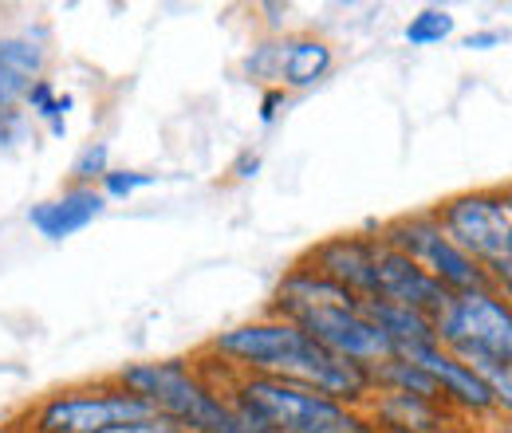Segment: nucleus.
<instances>
[{"label":"nucleus","instance_id":"obj_22","mask_svg":"<svg viewBox=\"0 0 512 433\" xmlns=\"http://www.w3.org/2000/svg\"><path fill=\"white\" fill-rule=\"evenodd\" d=\"M276 48H280V44H264V48L256 52V60L245 63L253 79H276Z\"/></svg>","mask_w":512,"mask_h":433},{"label":"nucleus","instance_id":"obj_19","mask_svg":"<svg viewBox=\"0 0 512 433\" xmlns=\"http://www.w3.org/2000/svg\"><path fill=\"white\" fill-rule=\"evenodd\" d=\"M473 371L485 378V386L493 394L497 418H509L512 422V367H505V363H477Z\"/></svg>","mask_w":512,"mask_h":433},{"label":"nucleus","instance_id":"obj_18","mask_svg":"<svg viewBox=\"0 0 512 433\" xmlns=\"http://www.w3.org/2000/svg\"><path fill=\"white\" fill-rule=\"evenodd\" d=\"M453 28H457L453 12H446V8H422V12L410 16V24H406V44H414V48H434V44H442V40L453 36Z\"/></svg>","mask_w":512,"mask_h":433},{"label":"nucleus","instance_id":"obj_1","mask_svg":"<svg viewBox=\"0 0 512 433\" xmlns=\"http://www.w3.org/2000/svg\"><path fill=\"white\" fill-rule=\"evenodd\" d=\"M205 355H213L221 367L237 374L284 378L316 394H327L343 406H367L375 394V374L367 367H355L331 355L300 323L280 319V315H260V319L213 335L205 343Z\"/></svg>","mask_w":512,"mask_h":433},{"label":"nucleus","instance_id":"obj_8","mask_svg":"<svg viewBox=\"0 0 512 433\" xmlns=\"http://www.w3.org/2000/svg\"><path fill=\"white\" fill-rule=\"evenodd\" d=\"M320 347H327L331 355L355 363V367H367L375 371L379 363H386L394 355V343L379 331V323L363 311L359 304H335V308H316L308 315L296 319Z\"/></svg>","mask_w":512,"mask_h":433},{"label":"nucleus","instance_id":"obj_5","mask_svg":"<svg viewBox=\"0 0 512 433\" xmlns=\"http://www.w3.org/2000/svg\"><path fill=\"white\" fill-rule=\"evenodd\" d=\"M434 327H438V343L461 363L512 367V308L501 300L497 288H477V292L453 296Z\"/></svg>","mask_w":512,"mask_h":433},{"label":"nucleus","instance_id":"obj_9","mask_svg":"<svg viewBox=\"0 0 512 433\" xmlns=\"http://www.w3.org/2000/svg\"><path fill=\"white\" fill-rule=\"evenodd\" d=\"M379 237H367V233H339V237H327L320 245H312L304 252V268L327 276L331 284L347 288L351 296L359 300H371L375 296V268H379Z\"/></svg>","mask_w":512,"mask_h":433},{"label":"nucleus","instance_id":"obj_2","mask_svg":"<svg viewBox=\"0 0 512 433\" xmlns=\"http://www.w3.org/2000/svg\"><path fill=\"white\" fill-rule=\"evenodd\" d=\"M119 386L146 398L178 433H272L249 418L209 374L186 359L127 363L115 374Z\"/></svg>","mask_w":512,"mask_h":433},{"label":"nucleus","instance_id":"obj_16","mask_svg":"<svg viewBox=\"0 0 512 433\" xmlns=\"http://www.w3.org/2000/svg\"><path fill=\"white\" fill-rule=\"evenodd\" d=\"M24 103H28V111H32L36 119L48 123V130H52L56 138H64V119H67V111L75 107L71 95H60L48 79H36V83L24 91Z\"/></svg>","mask_w":512,"mask_h":433},{"label":"nucleus","instance_id":"obj_7","mask_svg":"<svg viewBox=\"0 0 512 433\" xmlns=\"http://www.w3.org/2000/svg\"><path fill=\"white\" fill-rule=\"evenodd\" d=\"M438 225L461 252H469L481 268H493L505 260V241H509V209L501 189H465L446 197L434 209Z\"/></svg>","mask_w":512,"mask_h":433},{"label":"nucleus","instance_id":"obj_29","mask_svg":"<svg viewBox=\"0 0 512 433\" xmlns=\"http://www.w3.org/2000/svg\"><path fill=\"white\" fill-rule=\"evenodd\" d=\"M505 433H512V426H509V430H505Z\"/></svg>","mask_w":512,"mask_h":433},{"label":"nucleus","instance_id":"obj_21","mask_svg":"<svg viewBox=\"0 0 512 433\" xmlns=\"http://www.w3.org/2000/svg\"><path fill=\"white\" fill-rule=\"evenodd\" d=\"M158 182L154 174H142V170H107V178L99 182V193L111 201H119V197H130V193H138V189H150Z\"/></svg>","mask_w":512,"mask_h":433},{"label":"nucleus","instance_id":"obj_27","mask_svg":"<svg viewBox=\"0 0 512 433\" xmlns=\"http://www.w3.org/2000/svg\"><path fill=\"white\" fill-rule=\"evenodd\" d=\"M501 193H505V209H509V241H505V260H512V186H505Z\"/></svg>","mask_w":512,"mask_h":433},{"label":"nucleus","instance_id":"obj_11","mask_svg":"<svg viewBox=\"0 0 512 433\" xmlns=\"http://www.w3.org/2000/svg\"><path fill=\"white\" fill-rule=\"evenodd\" d=\"M371 300H386V304H398V308H410L426 319H442V311L449 308L446 288L422 268L414 264L410 256L394 252V248H379V268H375V296Z\"/></svg>","mask_w":512,"mask_h":433},{"label":"nucleus","instance_id":"obj_14","mask_svg":"<svg viewBox=\"0 0 512 433\" xmlns=\"http://www.w3.org/2000/svg\"><path fill=\"white\" fill-rule=\"evenodd\" d=\"M331 48L316 40V36H296V40H284L276 48V83L280 91H304V87H316L323 75L331 71Z\"/></svg>","mask_w":512,"mask_h":433},{"label":"nucleus","instance_id":"obj_3","mask_svg":"<svg viewBox=\"0 0 512 433\" xmlns=\"http://www.w3.org/2000/svg\"><path fill=\"white\" fill-rule=\"evenodd\" d=\"M221 390L272 433H379L363 406H343L284 378L233 371Z\"/></svg>","mask_w":512,"mask_h":433},{"label":"nucleus","instance_id":"obj_26","mask_svg":"<svg viewBox=\"0 0 512 433\" xmlns=\"http://www.w3.org/2000/svg\"><path fill=\"white\" fill-rule=\"evenodd\" d=\"M280 103H284V91L276 87V91H268L264 95V103H260V123H272L276 119V111H280Z\"/></svg>","mask_w":512,"mask_h":433},{"label":"nucleus","instance_id":"obj_10","mask_svg":"<svg viewBox=\"0 0 512 433\" xmlns=\"http://www.w3.org/2000/svg\"><path fill=\"white\" fill-rule=\"evenodd\" d=\"M402 359L418 363L422 371L430 374L442 390V402L457 418H497L493 410V394L485 386V378L473 371L469 363H461L457 355H449L442 343H426V347H410V351H398Z\"/></svg>","mask_w":512,"mask_h":433},{"label":"nucleus","instance_id":"obj_4","mask_svg":"<svg viewBox=\"0 0 512 433\" xmlns=\"http://www.w3.org/2000/svg\"><path fill=\"white\" fill-rule=\"evenodd\" d=\"M166 422L146 398L130 394L127 386L99 382V386H67L36 402L24 418V433H119L130 426Z\"/></svg>","mask_w":512,"mask_h":433},{"label":"nucleus","instance_id":"obj_24","mask_svg":"<svg viewBox=\"0 0 512 433\" xmlns=\"http://www.w3.org/2000/svg\"><path fill=\"white\" fill-rule=\"evenodd\" d=\"M20 130H24V119H20L16 107H12V111H0V142H16Z\"/></svg>","mask_w":512,"mask_h":433},{"label":"nucleus","instance_id":"obj_28","mask_svg":"<svg viewBox=\"0 0 512 433\" xmlns=\"http://www.w3.org/2000/svg\"><path fill=\"white\" fill-rule=\"evenodd\" d=\"M449 433H505V430H481V426H465V422H461V426H453Z\"/></svg>","mask_w":512,"mask_h":433},{"label":"nucleus","instance_id":"obj_13","mask_svg":"<svg viewBox=\"0 0 512 433\" xmlns=\"http://www.w3.org/2000/svg\"><path fill=\"white\" fill-rule=\"evenodd\" d=\"M103 209H107V197L95 186H71L64 193H56V197H48V201H40V205H32L28 221H32V229L40 237L67 241L79 229H87L95 217H103Z\"/></svg>","mask_w":512,"mask_h":433},{"label":"nucleus","instance_id":"obj_23","mask_svg":"<svg viewBox=\"0 0 512 433\" xmlns=\"http://www.w3.org/2000/svg\"><path fill=\"white\" fill-rule=\"evenodd\" d=\"M489 280H493V288L501 292V300L512 308V260H497V264L489 268Z\"/></svg>","mask_w":512,"mask_h":433},{"label":"nucleus","instance_id":"obj_6","mask_svg":"<svg viewBox=\"0 0 512 433\" xmlns=\"http://www.w3.org/2000/svg\"><path fill=\"white\" fill-rule=\"evenodd\" d=\"M379 241L402 256H410L414 264H422L449 296H461V292H477V288H493L489 280V268H481L469 252L453 245L446 237V229L438 225L434 209L426 213H406V217H394L379 229Z\"/></svg>","mask_w":512,"mask_h":433},{"label":"nucleus","instance_id":"obj_20","mask_svg":"<svg viewBox=\"0 0 512 433\" xmlns=\"http://www.w3.org/2000/svg\"><path fill=\"white\" fill-rule=\"evenodd\" d=\"M107 170H111V150H107V142H91V146L75 158V166H71L75 186H95V182L107 178Z\"/></svg>","mask_w":512,"mask_h":433},{"label":"nucleus","instance_id":"obj_15","mask_svg":"<svg viewBox=\"0 0 512 433\" xmlns=\"http://www.w3.org/2000/svg\"><path fill=\"white\" fill-rule=\"evenodd\" d=\"M363 311L379 323V331L394 343V355H398V351H410V347L438 343V327H434V319H426V315H418V311L386 304V300H363Z\"/></svg>","mask_w":512,"mask_h":433},{"label":"nucleus","instance_id":"obj_17","mask_svg":"<svg viewBox=\"0 0 512 433\" xmlns=\"http://www.w3.org/2000/svg\"><path fill=\"white\" fill-rule=\"evenodd\" d=\"M0 71L12 75V79L36 83V79H44V52H40L32 40L4 36V40H0Z\"/></svg>","mask_w":512,"mask_h":433},{"label":"nucleus","instance_id":"obj_12","mask_svg":"<svg viewBox=\"0 0 512 433\" xmlns=\"http://www.w3.org/2000/svg\"><path fill=\"white\" fill-rule=\"evenodd\" d=\"M363 410L379 433H449L453 426H461V418L449 406L402 390H375Z\"/></svg>","mask_w":512,"mask_h":433},{"label":"nucleus","instance_id":"obj_25","mask_svg":"<svg viewBox=\"0 0 512 433\" xmlns=\"http://www.w3.org/2000/svg\"><path fill=\"white\" fill-rule=\"evenodd\" d=\"M505 40V32H473V36H465V48L469 52H489V48H497Z\"/></svg>","mask_w":512,"mask_h":433}]
</instances>
